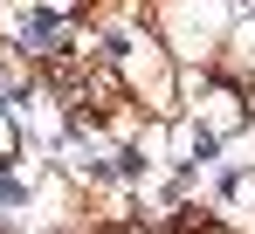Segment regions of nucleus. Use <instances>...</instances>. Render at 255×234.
<instances>
[{"label":"nucleus","instance_id":"nucleus-1","mask_svg":"<svg viewBox=\"0 0 255 234\" xmlns=\"http://www.w3.org/2000/svg\"><path fill=\"white\" fill-rule=\"evenodd\" d=\"M14 152H21V124H14V111L0 104V165H7Z\"/></svg>","mask_w":255,"mask_h":234}]
</instances>
